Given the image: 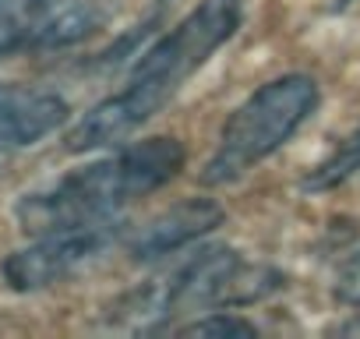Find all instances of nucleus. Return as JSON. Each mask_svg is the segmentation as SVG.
I'll use <instances>...</instances> for the list:
<instances>
[{
  "label": "nucleus",
  "mask_w": 360,
  "mask_h": 339,
  "mask_svg": "<svg viewBox=\"0 0 360 339\" xmlns=\"http://www.w3.org/2000/svg\"><path fill=\"white\" fill-rule=\"evenodd\" d=\"M248 0H202L173 29L155 36L127 71L120 92L99 99L64 134L68 152H106L138 134L159 117L216 50H223L244 25Z\"/></svg>",
  "instance_id": "f257e3e1"
},
{
  "label": "nucleus",
  "mask_w": 360,
  "mask_h": 339,
  "mask_svg": "<svg viewBox=\"0 0 360 339\" xmlns=\"http://www.w3.org/2000/svg\"><path fill=\"white\" fill-rule=\"evenodd\" d=\"M188 148L176 138L155 134L106 148V155L71 170L60 181L25 195L15 216L25 234H50L124 216V209L180 177Z\"/></svg>",
  "instance_id": "f03ea898"
},
{
  "label": "nucleus",
  "mask_w": 360,
  "mask_h": 339,
  "mask_svg": "<svg viewBox=\"0 0 360 339\" xmlns=\"http://www.w3.org/2000/svg\"><path fill=\"white\" fill-rule=\"evenodd\" d=\"M286 286V276L272 265L244 258L226 244H202L180 258L159 279L127 290L106 311L110 328L127 332H169L173 325L216 307H248Z\"/></svg>",
  "instance_id": "7ed1b4c3"
},
{
  "label": "nucleus",
  "mask_w": 360,
  "mask_h": 339,
  "mask_svg": "<svg viewBox=\"0 0 360 339\" xmlns=\"http://www.w3.org/2000/svg\"><path fill=\"white\" fill-rule=\"evenodd\" d=\"M318 106L321 85L304 71H290L258 85L223 124L219 141L198 174L202 184L226 188L244 181L255 166L293 141V134L318 113Z\"/></svg>",
  "instance_id": "20e7f679"
},
{
  "label": "nucleus",
  "mask_w": 360,
  "mask_h": 339,
  "mask_svg": "<svg viewBox=\"0 0 360 339\" xmlns=\"http://www.w3.org/2000/svg\"><path fill=\"white\" fill-rule=\"evenodd\" d=\"M124 237H127L124 216L103 219V223H89V226H68V230L36 234L32 244L11 251L4 262H0V279H4V286L15 290V293L46 290L53 283L71 279L85 265L99 262L110 248L124 244Z\"/></svg>",
  "instance_id": "39448f33"
},
{
  "label": "nucleus",
  "mask_w": 360,
  "mask_h": 339,
  "mask_svg": "<svg viewBox=\"0 0 360 339\" xmlns=\"http://www.w3.org/2000/svg\"><path fill=\"white\" fill-rule=\"evenodd\" d=\"M127 0H22L0 22V57L60 53L103 32Z\"/></svg>",
  "instance_id": "423d86ee"
},
{
  "label": "nucleus",
  "mask_w": 360,
  "mask_h": 339,
  "mask_svg": "<svg viewBox=\"0 0 360 339\" xmlns=\"http://www.w3.org/2000/svg\"><path fill=\"white\" fill-rule=\"evenodd\" d=\"M226 219L223 205L212 198H188L176 202L145 226L134 230V237H124V248L134 262H159L188 251L191 244L205 241L212 230H219Z\"/></svg>",
  "instance_id": "0eeeda50"
},
{
  "label": "nucleus",
  "mask_w": 360,
  "mask_h": 339,
  "mask_svg": "<svg viewBox=\"0 0 360 339\" xmlns=\"http://www.w3.org/2000/svg\"><path fill=\"white\" fill-rule=\"evenodd\" d=\"M68 120H71V106L64 96L50 89L0 82V152L39 145Z\"/></svg>",
  "instance_id": "6e6552de"
},
{
  "label": "nucleus",
  "mask_w": 360,
  "mask_h": 339,
  "mask_svg": "<svg viewBox=\"0 0 360 339\" xmlns=\"http://www.w3.org/2000/svg\"><path fill=\"white\" fill-rule=\"evenodd\" d=\"M360 174V127L349 131L318 166H311L304 181H300V191L307 195H321V191H335L339 184H346L349 177Z\"/></svg>",
  "instance_id": "1a4fd4ad"
},
{
  "label": "nucleus",
  "mask_w": 360,
  "mask_h": 339,
  "mask_svg": "<svg viewBox=\"0 0 360 339\" xmlns=\"http://www.w3.org/2000/svg\"><path fill=\"white\" fill-rule=\"evenodd\" d=\"M173 335H198V339H209V335H258V325L240 318L233 307H216V311H205V314H195L188 321H180L169 328Z\"/></svg>",
  "instance_id": "9d476101"
},
{
  "label": "nucleus",
  "mask_w": 360,
  "mask_h": 339,
  "mask_svg": "<svg viewBox=\"0 0 360 339\" xmlns=\"http://www.w3.org/2000/svg\"><path fill=\"white\" fill-rule=\"evenodd\" d=\"M335 300L346 307H360V251H353L335 272Z\"/></svg>",
  "instance_id": "9b49d317"
},
{
  "label": "nucleus",
  "mask_w": 360,
  "mask_h": 339,
  "mask_svg": "<svg viewBox=\"0 0 360 339\" xmlns=\"http://www.w3.org/2000/svg\"><path fill=\"white\" fill-rule=\"evenodd\" d=\"M335 335H349V339H360V311L356 314H349L346 321H339L335 328H332Z\"/></svg>",
  "instance_id": "f8f14e48"
},
{
  "label": "nucleus",
  "mask_w": 360,
  "mask_h": 339,
  "mask_svg": "<svg viewBox=\"0 0 360 339\" xmlns=\"http://www.w3.org/2000/svg\"><path fill=\"white\" fill-rule=\"evenodd\" d=\"M353 0H335V11H342V8H349Z\"/></svg>",
  "instance_id": "ddd939ff"
},
{
  "label": "nucleus",
  "mask_w": 360,
  "mask_h": 339,
  "mask_svg": "<svg viewBox=\"0 0 360 339\" xmlns=\"http://www.w3.org/2000/svg\"><path fill=\"white\" fill-rule=\"evenodd\" d=\"M155 4H169V0H155Z\"/></svg>",
  "instance_id": "4468645a"
},
{
  "label": "nucleus",
  "mask_w": 360,
  "mask_h": 339,
  "mask_svg": "<svg viewBox=\"0 0 360 339\" xmlns=\"http://www.w3.org/2000/svg\"><path fill=\"white\" fill-rule=\"evenodd\" d=\"M0 8H4V0H0Z\"/></svg>",
  "instance_id": "2eb2a0df"
}]
</instances>
